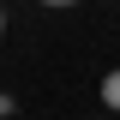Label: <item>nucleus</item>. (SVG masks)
Here are the masks:
<instances>
[{
  "mask_svg": "<svg viewBox=\"0 0 120 120\" xmlns=\"http://www.w3.org/2000/svg\"><path fill=\"white\" fill-rule=\"evenodd\" d=\"M42 6H78V0H42Z\"/></svg>",
  "mask_w": 120,
  "mask_h": 120,
  "instance_id": "7ed1b4c3",
  "label": "nucleus"
},
{
  "mask_svg": "<svg viewBox=\"0 0 120 120\" xmlns=\"http://www.w3.org/2000/svg\"><path fill=\"white\" fill-rule=\"evenodd\" d=\"M96 90H102V108H108V114H120V66H114V72H108Z\"/></svg>",
  "mask_w": 120,
  "mask_h": 120,
  "instance_id": "f257e3e1",
  "label": "nucleus"
},
{
  "mask_svg": "<svg viewBox=\"0 0 120 120\" xmlns=\"http://www.w3.org/2000/svg\"><path fill=\"white\" fill-rule=\"evenodd\" d=\"M6 114H12V96H6V90H0V120H6Z\"/></svg>",
  "mask_w": 120,
  "mask_h": 120,
  "instance_id": "f03ea898",
  "label": "nucleus"
},
{
  "mask_svg": "<svg viewBox=\"0 0 120 120\" xmlns=\"http://www.w3.org/2000/svg\"><path fill=\"white\" fill-rule=\"evenodd\" d=\"M0 30H6V12H0Z\"/></svg>",
  "mask_w": 120,
  "mask_h": 120,
  "instance_id": "20e7f679",
  "label": "nucleus"
}]
</instances>
